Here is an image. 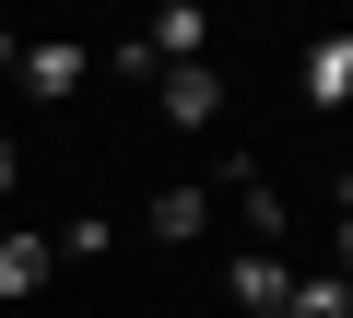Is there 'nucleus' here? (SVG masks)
<instances>
[{
	"mask_svg": "<svg viewBox=\"0 0 353 318\" xmlns=\"http://www.w3.org/2000/svg\"><path fill=\"white\" fill-rule=\"evenodd\" d=\"M153 106H165V130H212V118H224V71H212V59L153 71Z\"/></svg>",
	"mask_w": 353,
	"mask_h": 318,
	"instance_id": "1",
	"label": "nucleus"
},
{
	"mask_svg": "<svg viewBox=\"0 0 353 318\" xmlns=\"http://www.w3.org/2000/svg\"><path fill=\"white\" fill-rule=\"evenodd\" d=\"M83 83H94V48H71V36H36V48H24V95H36V106H71Z\"/></svg>",
	"mask_w": 353,
	"mask_h": 318,
	"instance_id": "2",
	"label": "nucleus"
},
{
	"mask_svg": "<svg viewBox=\"0 0 353 318\" xmlns=\"http://www.w3.org/2000/svg\"><path fill=\"white\" fill-rule=\"evenodd\" d=\"M141 48H153V71H189V59H212V12L201 0H165V12L141 24Z\"/></svg>",
	"mask_w": 353,
	"mask_h": 318,
	"instance_id": "3",
	"label": "nucleus"
},
{
	"mask_svg": "<svg viewBox=\"0 0 353 318\" xmlns=\"http://www.w3.org/2000/svg\"><path fill=\"white\" fill-rule=\"evenodd\" d=\"M48 271H59V248H48L36 224L0 236V306H36V295H48Z\"/></svg>",
	"mask_w": 353,
	"mask_h": 318,
	"instance_id": "4",
	"label": "nucleus"
},
{
	"mask_svg": "<svg viewBox=\"0 0 353 318\" xmlns=\"http://www.w3.org/2000/svg\"><path fill=\"white\" fill-rule=\"evenodd\" d=\"M224 295H236L248 318H283V295H294V271H283V248H248V259L224 271Z\"/></svg>",
	"mask_w": 353,
	"mask_h": 318,
	"instance_id": "5",
	"label": "nucleus"
},
{
	"mask_svg": "<svg viewBox=\"0 0 353 318\" xmlns=\"http://www.w3.org/2000/svg\"><path fill=\"white\" fill-rule=\"evenodd\" d=\"M141 224H153L165 248H189V236L212 224V189H201V177H176V189H153V212H141Z\"/></svg>",
	"mask_w": 353,
	"mask_h": 318,
	"instance_id": "6",
	"label": "nucleus"
},
{
	"mask_svg": "<svg viewBox=\"0 0 353 318\" xmlns=\"http://www.w3.org/2000/svg\"><path fill=\"white\" fill-rule=\"evenodd\" d=\"M306 106H353V36H330L306 59Z\"/></svg>",
	"mask_w": 353,
	"mask_h": 318,
	"instance_id": "7",
	"label": "nucleus"
},
{
	"mask_svg": "<svg viewBox=\"0 0 353 318\" xmlns=\"http://www.w3.org/2000/svg\"><path fill=\"white\" fill-rule=\"evenodd\" d=\"M283 318H353V283H341V271H306V283L283 295Z\"/></svg>",
	"mask_w": 353,
	"mask_h": 318,
	"instance_id": "8",
	"label": "nucleus"
},
{
	"mask_svg": "<svg viewBox=\"0 0 353 318\" xmlns=\"http://www.w3.org/2000/svg\"><path fill=\"white\" fill-rule=\"evenodd\" d=\"M48 248H59V259H106V248H118V224H106V212H71Z\"/></svg>",
	"mask_w": 353,
	"mask_h": 318,
	"instance_id": "9",
	"label": "nucleus"
},
{
	"mask_svg": "<svg viewBox=\"0 0 353 318\" xmlns=\"http://www.w3.org/2000/svg\"><path fill=\"white\" fill-rule=\"evenodd\" d=\"M0 201H12V130H0Z\"/></svg>",
	"mask_w": 353,
	"mask_h": 318,
	"instance_id": "10",
	"label": "nucleus"
},
{
	"mask_svg": "<svg viewBox=\"0 0 353 318\" xmlns=\"http://www.w3.org/2000/svg\"><path fill=\"white\" fill-rule=\"evenodd\" d=\"M0 71H24V36H0Z\"/></svg>",
	"mask_w": 353,
	"mask_h": 318,
	"instance_id": "11",
	"label": "nucleus"
},
{
	"mask_svg": "<svg viewBox=\"0 0 353 318\" xmlns=\"http://www.w3.org/2000/svg\"><path fill=\"white\" fill-rule=\"evenodd\" d=\"M341 283H353V212H341Z\"/></svg>",
	"mask_w": 353,
	"mask_h": 318,
	"instance_id": "12",
	"label": "nucleus"
},
{
	"mask_svg": "<svg viewBox=\"0 0 353 318\" xmlns=\"http://www.w3.org/2000/svg\"><path fill=\"white\" fill-rule=\"evenodd\" d=\"M341 212H353V177H341Z\"/></svg>",
	"mask_w": 353,
	"mask_h": 318,
	"instance_id": "13",
	"label": "nucleus"
}]
</instances>
